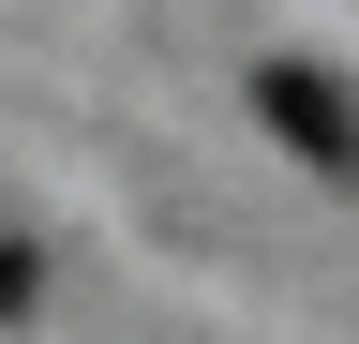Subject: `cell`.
Here are the masks:
<instances>
[{
    "label": "cell",
    "mask_w": 359,
    "mask_h": 344,
    "mask_svg": "<svg viewBox=\"0 0 359 344\" xmlns=\"http://www.w3.org/2000/svg\"><path fill=\"white\" fill-rule=\"evenodd\" d=\"M255 120L314 165V180H359V105H344L314 60H255Z\"/></svg>",
    "instance_id": "cell-1"
},
{
    "label": "cell",
    "mask_w": 359,
    "mask_h": 344,
    "mask_svg": "<svg viewBox=\"0 0 359 344\" xmlns=\"http://www.w3.org/2000/svg\"><path fill=\"white\" fill-rule=\"evenodd\" d=\"M30 284H45V270H30V240H0V315H30Z\"/></svg>",
    "instance_id": "cell-2"
}]
</instances>
